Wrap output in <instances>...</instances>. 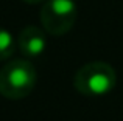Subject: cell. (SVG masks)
<instances>
[{
	"instance_id": "6da1fadb",
	"label": "cell",
	"mask_w": 123,
	"mask_h": 121,
	"mask_svg": "<svg viewBox=\"0 0 123 121\" xmlns=\"http://www.w3.org/2000/svg\"><path fill=\"white\" fill-rule=\"evenodd\" d=\"M37 81L34 65L27 58L12 59L0 68V93L8 99H22L33 92Z\"/></svg>"
},
{
	"instance_id": "7a4b0ae2",
	"label": "cell",
	"mask_w": 123,
	"mask_h": 121,
	"mask_svg": "<svg viewBox=\"0 0 123 121\" xmlns=\"http://www.w3.org/2000/svg\"><path fill=\"white\" fill-rule=\"evenodd\" d=\"M115 84L114 67L101 60L84 64L73 76V87L84 96H106L115 88Z\"/></svg>"
},
{
	"instance_id": "3957f363",
	"label": "cell",
	"mask_w": 123,
	"mask_h": 121,
	"mask_svg": "<svg viewBox=\"0 0 123 121\" xmlns=\"http://www.w3.org/2000/svg\"><path fill=\"white\" fill-rule=\"evenodd\" d=\"M78 8L75 0H47L41 9L42 27L51 36H62L75 25Z\"/></svg>"
},
{
	"instance_id": "277c9868",
	"label": "cell",
	"mask_w": 123,
	"mask_h": 121,
	"mask_svg": "<svg viewBox=\"0 0 123 121\" xmlns=\"http://www.w3.org/2000/svg\"><path fill=\"white\" fill-rule=\"evenodd\" d=\"M17 45L20 53L27 59H34L44 55L45 48H47V37H45V33L41 28L30 25V27H25L20 31Z\"/></svg>"
},
{
	"instance_id": "5b68a950",
	"label": "cell",
	"mask_w": 123,
	"mask_h": 121,
	"mask_svg": "<svg viewBox=\"0 0 123 121\" xmlns=\"http://www.w3.org/2000/svg\"><path fill=\"white\" fill-rule=\"evenodd\" d=\"M16 51V40L8 30L0 27V60L9 59Z\"/></svg>"
},
{
	"instance_id": "8992f818",
	"label": "cell",
	"mask_w": 123,
	"mask_h": 121,
	"mask_svg": "<svg viewBox=\"0 0 123 121\" xmlns=\"http://www.w3.org/2000/svg\"><path fill=\"white\" fill-rule=\"evenodd\" d=\"M22 2H25V3H30V5H36V3H41V2H44V0H22Z\"/></svg>"
}]
</instances>
